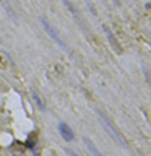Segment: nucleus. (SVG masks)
<instances>
[{"instance_id":"obj_1","label":"nucleus","mask_w":151,"mask_h":156,"mask_svg":"<svg viewBox=\"0 0 151 156\" xmlns=\"http://www.w3.org/2000/svg\"><path fill=\"white\" fill-rule=\"evenodd\" d=\"M99 119H101V124H102V127H104V129L109 132V135H111V137L114 138V140L117 141L119 145H122L123 148H127V141H125V138H123V137H122V133H119V130L115 129V127L112 125L111 122H109V119H106V117L102 116L101 112H99Z\"/></svg>"},{"instance_id":"obj_2","label":"nucleus","mask_w":151,"mask_h":156,"mask_svg":"<svg viewBox=\"0 0 151 156\" xmlns=\"http://www.w3.org/2000/svg\"><path fill=\"white\" fill-rule=\"evenodd\" d=\"M41 23H42V26H44V29H46V33L49 34V36H50V37H52V39H54V41H55V42H57V46H60V47H62V49H63V51H68V47L65 46L63 39H62V37L59 36V33H57V31H55V29H54V28H52V25H50V23L47 21L46 18H41Z\"/></svg>"},{"instance_id":"obj_3","label":"nucleus","mask_w":151,"mask_h":156,"mask_svg":"<svg viewBox=\"0 0 151 156\" xmlns=\"http://www.w3.org/2000/svg\"><path fill=\"white\" fill-rule=\"evenodd\" d=\"M59 130H60L62 138H63L65 141H71V140H73V132H71V129L68 127V124L60 122L59 124Z\"/></svg>"},{"instance_id":"obj_4","label":"nucleus","mask_w":151,"mask_h":156,"mask_svg":"<svg viewBox=\"0 0 151 156\" xmlns=\"http://www.w3.org/2000/svg\"><path fill=\"white\" fill-rule=\"evenodd\" d=\"M83 140H85V143H86V148H88V150H90V153H91L93 156H104V155L101 153V151L98 150V148H96V145L93 143V141H91V140H90V138H88V137H85Z\"/></svg>"},{"instance_id":"obj_5","label":"nucleus","mask_w":151,"mask_h":156,"mask_svg":"<svg viewBox=\"0 0 151 156\" xmlns=\"http://www.w3.org/2000/svg\"><path fill=\"white\" fill-rule=\"evenodd\" d=\"M68 155H70V156H78L77 153H73V151H71V150H68Z\"/></svg>"},{"instance_id":"obj_6","label":"nucleus","mask_w":151,"mask_h":156,"mask_svg":"<svg viewBox=\"0 0 151 156\" xmlns=\"http://www.w3.org/2000/svg\"><path fill=\"white\" fill-rule=\"evenodd\" d=\"M115 2H117V3H119V0H115Z\"/></svg>"}]
</instances>
